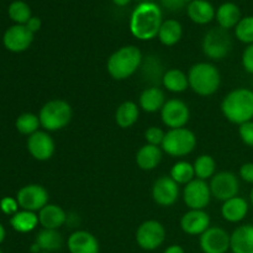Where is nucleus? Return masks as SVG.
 <instances>
[{
	"mask_svg": "<svg viewBox=\"0 0 253 253\" xmlns=\"http://www.w3.org/2000/svg\"><path fill=\"white\" fill-rule=\"evenodd\" d=\"M163 22L162 10L153 1L140 2L130 16L128 29L140 41H151L157 37Z\"/></svg>",
	"mask_w": 253,
	"mask_h": 253,
	"instance_id": "f257e3e1",
	"label": "nucleus"
},
{
	"mask_svg": "<svg viewBox=\"0 0 253 253\" xmlns=\"http://www.w3.org/2000/svg\"><path fill=\"white\" fill-rule=\"evenodd\" d=\"M220 109L224 118L235 125L253 120V90L241 86L229 91L222 99Z\"/></svg>",
	"mask_w": 253,
	"mask_h": 253,
	"instance_id": "f03ea898",
	"label": "nucleus"
},
{
	"mask_svg": "<svg viewBox=\"0 0 253 253\" xmlns=\"http://www.w3.org/2000/svg\"><path fill=\"white\" fill-rule=\"evenodd\" d=\"M143 56L138 47L127 44L116 49L106 62V71L115 81H125L138 71L142 66Z\"/></svg>",
	"mask_w": 253,
	"mask_h": 253,
	"instance_id": "7ed1b4c3",
	"label": "nucleus"
},
{
	"mask_svg": "<svg viewBox=\"0 0 253 253\" xmlns=\"http://www.w3.org/2000/svg\"><path fill=\"white\" fill-rule=\"evenodd\" d=\"M189 88L199 96H211L221 85V74L209 62H198L188 72Z\"/></svg>",
	"mask_w": 253,
	"mask_h": 253,
	"instance_id": "20e7f679",
	"label": "nucleus"
},
{
	"mask_svg": "<svg viewBox=\"0 0 253 253\" xmlns=\"http://www.w3.org/2000/svg\"><path fill=\"white\" fill-rule=\"evenodd\" d=\"M73 118V109L68 101L63 99H52L41 108L39 114L41 127L47 132L63 130L69 125Z\"/></svg>",
	"mask_w": 253,
	"mask_h": 253,
	"instance_id": "39448f33",
	"label": "nucleus"
},
{
	"mask_svg": "<svg viewBox=\"0 0 253 253\" xmlns=\"http://www.w3.org/2000/svg\"><path fill=\"white\" fill-rule=\"evenodd\" d=\"M197 147V136L187 127L170 128L166 132L161 148L170 157H185Z\"/></svg>",
	"mask_w": 253,
	"mask_h": 253,
	"instance_id": "423d86ee",
	"label": "nucleus"
},
{
	"mask_svg": "<svg viewBox=\"0 0 253 253\" xmlns=\"http://www.w3.org/2000/svg\"><path fill=\"white\" fill-rule=\"evenodd\" d=\"M202 49L208 58L221 61L229 56L232 49L231 35L221 27L210 29L203 37Z\"/></svg>",
	"mask_w": 253,
	"mask_h": 253,
	"instance_id": "0eeeda50",
	"label": "nucleus"
},
{
	"mask_svg": "<svg viewBox=\"0 0 253 253\" xmlns=\"http://www.w3.org/2000/svg\"><path fill=\"white\" fill-rule=\"evenodd\" d=\"M167 232L162 222L157 220H146L136 230V242L145 251H155L165 242Z\"/></svg>",
	"mask_w": 253,
	"mask_h": 253,
	"instance_id": "6e6552de",
	"label": "nucleus"
},
{
	"mask_svg": "<svg viewBox=\"0 0 253 253\" xmlns=\"http://www.w3.org/2000/svg\"><path fill=\"white\" fill-rule=\"evenodd\" d=\"M209 187L212 197L224 203L239 195L240 180L235 173L230 170H222L215 173L214 177L210 179Z\"/></svg>",
	"mask_w": 253,
	"mask_h": 253,
	"instance_id": "1a4fd4ad",
	"label": "nucleus"
},
{
	"mask_svg": "<svg viewBox=\"0 0 253 253\" xmlns=\"http://www.w3.org/2000/svg\"><path fill=\"white\" fill-rule=\"evenodd\" d=\"M211 198L209 183H207V180L195 178L184 185L183 189V200L190 210H204L210 204Z\"/></svg>",
	"mask_w": 253,
	"mask_h": 253,
	"instance_id": "9d476101",
	"label": "nucleus"
},
{
	"mask_svg": "<svg viewBox=\"0 0 253 253\" xmlns=\"http://www.w3.org/2000/svg\"><path fill=\"white\" fill-rule=\"evenodd\" d=\"M190 119V110L187 103L180 99H169L161 110V120L168 128L185 127Z\"/></svg>",
	"mask_w": 253,
	"mask_h": 253,
	"instance_id": "9b49d317",
	"label": "nucleus"
},
{
	"mask_svg": "<svg viewBox=\"0 0 253 253\" xmlns=\"http://www.w3.org/2000/svg\"><path fill=\"white\" fill-rule=\"evenodd\" d=\"M231 244V235L220 226H210L199 236L203 253H227Z\"/></svg>",
	"mask_w": 253,
	"mask_h": 253,
	"instance_id": "f8f14e48",
	"label": "nucleus"
},
{
	"mask_svg": "<svg viewBox=\"0 0 253 253\" xmlns=\"http://www.w3.org/2000/svg\"><path fill=\"white\" fill-rule=\"evenodd\" d=\"M16 200L19 207L29 211H40L48 204L49 195L44 187L40 184H29L17 192Z\"/></svg>",
	"mask_w": 253,
	"mask_h": 253,
	"instance_id": "ddd939ff",
	"label": "nucleus"
},
{
	"mask_svg": "<svg viewBox=\"0 0 253 253\" xmlns=\"http://www.w3.org/2000/svg\"><path fill=\"white\" fill-rule=\"evenodd\" d=\"M179 185L169 177L162 175L155 180L151 189L153 202L163 208H169L179 199Z\"/></svg>",
	"mask_w": 253,
	"mask_h": 253,
	"instance_id": "4468645a",
	"label": "nucleus"
},
{
	"mask_svg": "<svg viewBox=\"0 0 253 253\" xmlns=\"http://www.w3.org/2000/svg\"><path fill=\"white\" fill-rule=\"evenodd\" d=\"M27 150L30 155L37 161H48L53 157L56 143L47 131H37L29 136Z\"/></svg>",
	"mask_w": 253,
	"mask_h": 253,
	"instance_id": "2eb2a0df",
	"label": "nucleus"
},
{
	"mask_svg": "<svg viewBox=\"0 0 253 253\" xmlns=\"http://www.w3.org/2000/svg\"><path fill=\"white\" fill-rule=\"evenodd\" d=\"M34 35L26 25H14L5 31L2 42L9 51L19 53L24 52L34 42Z\"/></svg>",
	"mask_w": 253,
	"mask_h": 253,
	"instance_id": "dca6fc26",
	"label": "nucleus"
},
{
	"mask_svg": "<svg viewBox=\"0 0 253 253\" xmlns=\"http://www.w3.org/2000/svg\"><path fill=\"white\" fill-rule=\"evenodd\" d=\"M211 220L205 210H190L180 219V229L189 236H200L210 227Z\"/></svg>",
	"mask_w": 253,
	"mask_h": 253,
	"instance_id": "f3484780",
	"label": "nucleus"
},
{
	"mask_svg": "<svg viewBox=\"0 0 253 253\" xmlns=\"http://www.w3.org/2000/svg\"><path fill=\"white\" fill-rule=\"evenodd\" d=\"M69 253H99V241L91 232L85 230H77L72 232L67 241Z\"/></svg>",
	"mask_w": 253,
	"mask_h": 253,
	"instance_id": "a211bd4d",
	"label": "nucleus"
},
{
	"mask_svg": "<svg viewBox=\"0 0 253 253\" xmlns=\"http://www.w3.org/2000/svg\"><path fill=\"white\" fill-rule=\"evenodd\" d=\"M250 204L245 198L242 197H235L231 199L226 200L222 203L221 205V216L222 219L226 220L227 222L231 224H237L245 220V217L249 214Z\"/></svg>",
	"mask_w": 253,
	"mask_h": 253,
	"instance_id": "6ab92c4d",
	"label": "nucleus"
},
{
	"mask_svg": "<svg viewBox=\"0 0 253 253\" xmlns=\"http://www.w3.org/2000/svg\"><path fill=\"white\" fill-rule=\"evenodd\" d=\"M165 91L158 85H151L143 89L138 98V106L145 113H157L162 110L166 103Z\"/></svg>",
	"mask_w": 253,
	"mask_h": 253,
	"instance_id": "aec40b11",
	"label": "nucleus"
},
{
	"mask_svg": "<svg viewBox=\"0 0 253 253\" xmlns=\"http://www.w3.org/2000/svg\"><path fill=\"white\" fill-rule=\"evenodd\" d=\"M187 14L194 24H210L216 16V10L209 0H192L187 6Z\"/></svg>",
	"mask_w": 253,
	"mask_h": 253,
	"instance_id": "412c9836",
	"label": "nucleus"
},
{
	"mask_svg": "<svg viewBox=\"0 0 253 253\" xmlns=\"http://www.w3.org/2000/svg\"><path fill=\"white\" fill-rule=\"evenodd\" d=\"M39 221L42 229L58 230L67 221V212L57 204H47L39 211Z\"/></svg>",
	"mask_w": 253,
	"mask_h": 253,
	"instance_id": "4be33fe9",
	"label": "nucleus"
},
{
	"mask_svg": "<svg viewBox=\"0 0 253 253\" xmlns=\"http://www.w3.org/2000/svg\"><path fill=\"white\" fill-rule=\"evenodd\" d=\"M230 250L232 253H253V224L241 225L232 231Z\"/></svg>",
	"mask_w": 253,
	"mask_h": 253,
	"instance_id": "5701e85b",
	"label": "nucleus"
},
{
	"mask_svg": "<svg viewBox=\"0 0 253 253\" xmlns=\"http://www.w3.org/2000/svg\"><path fill=\"white\" fill-rule=\"evenodd\" d=\"M163 157V150L160 146L143 145L136 153V163L142 170H153L158 167Z\"/></svg>",
	"mask_w": 253,
	"mask_h": 253,
	"instance_id": "b1692460",
	"label": "nucleus"
},
{
	"mask_svg": "<svg viewBox=\"0 0 253 253\" xmlns=\"http://www.w3.org/2000/svg\"><path fill=\"white\" fill-rule=\"evenodd\" d=\"M216 19L219 27L224 30H231L237 26L240 20L242 19L241 16V10H240L239 5L235 4L232 1L222 2L216 10Z\"/></svg>",
	"mask_w": 253,
	"mask_h": 253,
	"instance_id": "393cba45",
	"label": "nucleus"
},
{
	"mask_svg": "<svg viewBox=\"0 0 253 253\" xmlns=\"http://www.w3.org/2000/svg\"><path fill=\"white\" fill-rule=\"evenodd\" d=\"M183 26L178 20L167 19L163 20L161 29L158 31V40L163 46L172 47L182 40Z\"/></svg>",
	"mask_w": 253,
	"mask_h": 253,
	"instance_id": "a878e982",
	"label": "nucleus"
},
{
	"mask_svg": "<svg viewBox=\"0 0 253 253\" xmlns=\"http://www.w3.org/2000/svg\"><path fill=\"white\" fill-rule=\"evenodd\" d=\"M140 118V106L135 101H124L115 111V121L119 127L130 128Z\"/></svg>",
	"mask_w": 253,
	"mask_h": 253,
	"instance_id": "bb28decb",
	"label": "nucleus"
},
{
	"mask_svg": "<svg viewBox=\"0 0 253 253\" xmlns=\"http://www.w3.org/2000/svg\"><path fill=\"white\" fill-rule=\"evenodd\" d=\"M162 85L170 93L179 94L189 88L188 74H185L182 69L170 68L165 72L162 77Z\"/></svg>",
	"mask_w": 253,
	"mask_h": 253,
	"instance_id": "cd10ccee",
	"label": "nucleus"
},
{
	"mask_svg": "<svg viewBox=\"0 0 253 253\" xmlns=\"http://www.w3.org/2000/svg\"><path fill=\"white\" fill-rule=\"evenodd\" d=\"M36 242L39 245L41 252H56L63 246V237L58 230L42 229L37 234Z\"/></svg>",
	"mask_w": 253,
	"mask_h": 253,
	"instance_id": "c85d7f7f",
	"label": "nucleus"
},
{
	"mask_svg": "<svg viewBox=\"0 0 253 253\" xmlns=\"http://www.w3.org/2000/svg\"><path fill=\"white\" fill-rule=\"evenodd\" d=\"M39 224V215L35 214L34 211H29V210L17 211L10 219V225L14 227L15 231L21 232V234L32 231V230L36 229Z\"/></svg>",
	"mask_w": 253,
	"mask_h": 253,
	"instance_id": "c756f323",
	"label": "nucleus"
},
{
	"mask_svg": "<svg viewBox=\"0 0 253 253\" xmlns=\"http://www.w3.org/2000/svg\"><path fill=\"white\" fill-rule=\"evenodd\" d=\"M195 178L202 180L211 179L216 173V161L210 155H200L193 163Z\"/></svg>",
	"mask_w": 253,
	"mask_h": 253,
	"instance_id": "7c9ffc66",
	"label": "nucleus"
},
{
	"mask_svg": "<svg viewBox=\"0 0 253 253\" xmlns=\"http://www.w3.org/2000/svg\"><path fill=\"white\" fill-rule=\"evenodd\" d=\"M169 177L178 185H187L188 183L195 179L194 167H193L192 163L187 162V161H178L170 168Z\"/></svg>",
	"mask_w": 253,
	"mask_h": 253,
	"instance_id": "2f4dec72",
	"label": "nucleus"
},
{
	"mask_svg": "<svg viewBox=\"0 0 253 253\" xmlns=\"http://www.w3.org/2000/svg\"><path fill=\"white\" fill-rule=\"evenodd\" d=\"M7 12H9L10 19L14 22H16V25H26L27 21L32 17L31 9L22 0H15V1H12L9 5Z\"/></svg>",
	"mask_w": 253,
	"mask_h": 253,
	"instance_id": "473e14b6",
	"label": "nucleus"
},
{
	"mask_svg": "<svg viewBox=\"0 0 253 253\" xmlns=\"http://www.w3.org/2000/svg\"><path fill=\"white\" fill-rule=\"evenodd\" d=\"M15 126H16L17 131H19L20 133L31 136L32 133L39 131L41 123H40V119L37 115H35V114L32 113H25L21 114V115L16 119Z\"/></svg>",
	"mask_w": 253,
	"mask_h": 253,
	"instance_id": "72a5a7b5",
	"label": "nucleus"
},
{
	"mask_svg": "<svg viewBox=\"0 0 253 253\" xmlns=\"http://www.w3.org/2000/svg\"><path fill=\"white\" fill-rule=\"evenodd\" d=\"M235 36L245 44L253 43V15L245 16L235 27Z\"/></svg>",
	"mask_w": 253,
	"mask_h": 253,
	"instance_id": "f704fd0d",
	"label": "nucleus"
},
{
	"mask_svg": "<svg viewBox=\"0 0 253 253\" xmlns=\"http://www.w3.org/2000/svg\"><path fill=\"white\" fill-rule=\"evenodd\" d=\"M166 132L161 127L157 126H150L145 131V140L148 145L153 146H162L163 140H165Z\"/></svg>",
	"mask_w": 253,
	"mask_h": 253,
	"instance_id": "c9c22d12",
	"label": "nucleus"
},
{
	"mask_svg": "<svg viewBox=\"0 0 253 253\" xmlns=\"http://www.w3.org/2000/svg\"><path fill=\"white\" fill-rule=\"evenodd\" d=\"M239 136L245 145L253 148V120L239 126Z\"/></svg>",
	"mask_w": 253,
	"mask_h": 253,
	"instance_id": "e433bc0d",
	"label": "nucleus"
},
{
	"mask_svg": "<svg viewBox=\"0 0 253 253\" xmlns=\"http://www.w3.org/2000/svg\"><path fill=\"white\" fill-rule=\"evenodd\" d=\"M241 63L245 71L253 76V43L247 44L246 48L242 52Z\"/></svg>",
	"mask_w": 253,
	"mask_h": 253,
	"instance_id": "4c0bfd02",
	"label": "nucleus"
},
{
	"mask_svg": "<svg viewBox=\"0 0 253 253\" xmlns=\"http://www.w3.org/2000/svg\"><path fill=\"white\" fill-rule=\"evenodd\" d=\"M161 5L168 11H180L189 5L192 0H160Z\"/></svg>",
	"mask_w": 253,
	"mask_h": 253,
	"instance_id": "58836bf2",
	"label": "nucleus"
},
{
	"mask_svg": "<svg viewBox=\"0 0 253 253\" xmlns=\"http://www.w3.org/2000/svg\"><path fill=\"white\" fill-rule=\"evenodd\" d=\"M239 177L244 182L253 185V162H246L240 167Z\"/></svg>",
	"mask_w": 253,
	"mask_h": 253,
	"instance_id": "ea45409f",
	"label": "nucleus"
},
{
	"mask_svg": "<svg viewBox=\"0 0 253 253\" xmlns=\"http://www.w3.org/2000/svg\"><path fill=\"white\" fill-rule=\"evenodd\" d=\"M0 208H1V210L5 212V214L14 215L17 212L19 203H17V200L7 197V198H4V199L0 202Z\"/></svg>",
	"mask_w": 253,
	"mask_h": 253,
	"instance_id": "a19ab883",
	"label": "nucleus"
},
{
	"mask_svg": "<svg viewBox=\"0 0 253 253\" xmlns=\"http://www.w3.org/2000/svg\"><path fill=\"white\" fill-rule=\"evenodd\" d=\"M41 25H42V22H41V19H40V17L32 16L31 19L27 21L26 27L32 32V34H36V32L40 31V29H41Z\"/></svg>",
	"mask_w": 253,
	"mask_h": 253,
	"instance_id": "79ce46f5",
	"label": "nucleus"
},
{
	"mask_svg": "<svg viewBox=\"0 0 253 253\" xmlns=\"http://www.w3.org/2000/svg\"><path fill=\"white\" fill-rule=\"evenodd\" d=\"M163 253H185V251L182 246H179V245H170V246H168L167 249L165 250Z\"/></svg>",
	"mask_w": 253,
	"mask_h": 253,
	"instance_id": "37998d69",
	"label": "nucleus"
},
{
	"mask_svg": "<svg viewBox=\"0 0 253 253\" xmlns=\"http://www.w3.org/2000/svg\"><path fill=\"white\" fill-rule=\"evenodd\" d=\"M113 2L116 5V6L124 7V6H126V5L130 4L131 0H113Z\"/></svg>",
	"mask_w": 253,
	"mask_h": 253,
	"instance_id": "c03bdc74",
	"label": "nucleus"
},
{
	"mask_svg": "<svg viewBox=\"0 0 253 253\" xmlns=\"http://www.w3.org/2000/svg\"><path fill=\"white\" fill-rule=\"evenodd\" d=\"M4 239H5V229H4V226L0 224V244L4 241Z\"/></svg>",
	"mask_w": 253,
	"mask_h": 253,
	"instance_id": "a18cd8bd",
	"label": "nucleus"
},
{
	"mask_svg": "<svg viewBox=\"0 0 253 253\" xmlns=\"http://www.w3.org/2000/svg\"><path fill=\"white\" fill-rule=\"evenodd\" d=\"M250 203H251V205L253 207V185H252L251 190H250Z\"/></svg>",
	"mask_w": 253,
	"mask_h": 253,
	"instance_id": "49530a36",
	"label": "nucleus"
},
{
	"mask_svg": "<svg viewBox=\"0 0 253 253\" xmlns=\"http://www.w3.org/2000/svg\"><path fill=\"white\" fill-rule=\"evenodd\" d=\"M137 1H140V2H146V1H152V0H137Z\"/></svg>",
	"mask_w": 253,
	"mask_h": 253,
	"instance_id": "de8ad7c7",
	"label": "nucleus"
},
{
	"mask_svg": "<svg viewBox=\"0 0 253 253\" xmlns=\"http://www.w3.org/2000/svg\"><path fill=\"white\" fill-rule=\"evenodd\" d=\"M40 253H49V252H40Z\"/></svg>",
	"mask_w": 253,
	"mask_h": 253,
	"instance_id": "09e8293b",
	"label": "nucleus"
},
{
	"mask_svg": "<svg viewBox=\"0 0 253 253\" xmlns=\"http://www.w3.org/2000/svg\"><path fill=\"white\" fill-rule=\"evenodd\" d=\"M252 224H253V217H252Z\"/></svg>",
	"mask_w": 253,
	"mask_h": 253,
	"instance_id": "8fccbe9b",
	"label": "nucleus"
},
{
	"mask_svg": "<svg viewBox=\"0 0 253 253\" xmlns=\"http://www.w3.org/2000/svg\"><path fill=\"white\" fill-rule=\"evenodd\" d=\"M0 253H2V252H1V251H0Z\"/></svg>",
	"mask_w": 253,
	"mask_h": 253,
	"instance_id": "3c124183",
	"label": "nucleus"
}]
</instances>
